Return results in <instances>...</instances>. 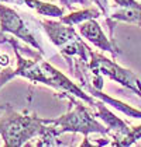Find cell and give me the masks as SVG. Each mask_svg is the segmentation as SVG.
Segmentation results:
<instances>
[{
	"instance_id": "obj_1",
	"label": "cell",
	"mask_w": 141,
	"mask_h": 147,
	"mask_svg": "<svg viewBox=\"0 0 141 147\" xmlns=\"http://www.w3.org/2000/svg\"><path fill=\"white\" fill-rule=\"evenodd\" d=\"M69 101L73 102V109L65 115L59 116L57 119H48V132L58 137L64 133H82L85 137L81 146H93L88 142L89 133H100V135H109V129L105 123H100L94 112L83 105L82 100H75V95H65Z\"/></svg>"
},
{
	"instance_id": "obj_2",
	"label": "cell",
	"mask_w": 141,
	"mask_h": 147,
	"mask_svg": "<svg viewBox=\"0 0 141 147\" xmlns=\"http://www.w3.org/2000/svg\"><path fill=\"white\" fill-rule=\"evenodd\" d=\"M48 125L45 118L35 113H18L7 107V112L0 118V136L4 146L21 147L34 137H40Z\"/></svg>"
},
{
	"instance_id": "obj_3",
	"label": "cell",
	"mask_w": 141,
	"mask_h": 147,
	"mask_svg": "<svg viewBox=\"0 0 141 147\" xmlns=\"http://www.w3.org/2000/svg\"><path fill=\"white\" fill-rule=\"evenodd\" d=\"M42 28L45 30L49 41L59 49L62 56L68 60L70 67V57L78 56L82 62L89 63V51L90 48L82 41V38L76 34L75 28L72 25L61 23V21H51V20H42L41 21Z\"/></svg>"
},
{
	"instance_id": "obj_4",
	"label": "cell",
	"mask_w": 141,
	"mask_h": 147,
	"mask_svg": "<svg viewBox=\"0 0 141 147\" xmlns=\"http://www.w3.org/2000/svg\"><path fill=\"white\" fill-rule=\"evenodd\" d=\"M89 55H90V59H89L88 66L90 69V71L93 73L94 77L106 76L110 80H114V81L120 83L123 87L129 88L133 92L141 91L140 79L131 70L121 67L116 62H113L112 59L103 56V55L94 52L92 49L89 51Z\"/></svg>"
},
{
	"instance_id": "obj_5",
	"label": "cell",
	"mask_w": 141,
	"mask_h": 147,
	"mask_svg": "<svg viewBox=\"0 0 141 147\" xmlns=\"http://www.w3.org/2000/svg\"><path fill=\"white\" fill-rule=\"evenodd\" d=\"M6 41L13 45L16 59H17V67L13 69V70H7V69L0 70V88L14 77H23V79L30 80L34 84L41 83V84H45V86L49 87V79L47 77L44 69L41 66V59L40 60H31V59L21 56V53L18 52L17 42L13 38H7Z\"/></svg>"
},
{
	"instance_id": "obj_6",
	"label": "cell",
	"mask_w": 141,
	"mask_h": 147,
	"mask_svg": "<svg viewBox=\"0 0 141 147\" xmlns=\"http://www.w3.org/2000/svg\"><path fill=\"white\" fill-rule=\"evenodd\" d=\"M0 32H10L14 36L20 38L25 44L31 45L34 49L40 52V55L44 53L42 48L40 45V42L37 41L35 35L30 31V28L27 27V24L24 23L21 16L17 11H14L13 9L0 4Z\"/></svg>"
},
{
	"instance_id": "obj_7",
	"label": "cell",
	"mask_w": 141,
	"mask_h": 147,
	"mask_svg": "<svg viewBox=\"0 0 141 147\" xmlns=\"http://www.w3.org/2000/svg\"><path fill=\"white\" fill-rule=\"evenodd\" d=\"M41 66L44 69L47 77L49 79V87L61 91V92H62V97L70 94V95H75L76 98L82 100L83 102H86V104L90 105L92 108L94 107V104H96L97 100H94V97L89 95V92H86V91L83 90L82 86L79 87L76 83H73L69 77H66L62 71H59L58 69H55L49 62H47V60H42V59H41Z\"/></svg>"
},
{
	"instance_id": "obj_8",
	"label": "cell",
	"mask_w": 141,
	"mask_h": 147,
	"mask_svg": "<svg viewBox=\"0 0 141 147\" xmlns=\"http://www.w3.org/2000/svg\"><path fill=\"white\" fill-rule=\"evenodd\" d=\"M93 108L96 109L94 116L99 118V119H102L103 123L109 129V136H112V139H113V142L110 143L112 146H116L117 142H120L124 136L129 135L131 126H129L124 121H121L112 111H109L107 107H106V102H103L102 100H97Z\"/></svg>"
},
{
	"instance_id": "obj_9",
	"label": "cell",
	"mask_w": 141,
	"mask_h": 147,
	"mask_svg": "<svg viewBox=\"0 0 141 147\" xmlns=\"http://www.w3.org/2000/svg\"><path fill=\"white\" fill-rule=\"evenodd\" d=\"M79 32L85 39H88L90 44H93L96 48L102 49V51H106L109 53H112L113 56L116 57L120 53L117 49V46L114 45L107 36L103 32L102 27L99 25V23L96 21V18H90V20H86L81 23L79 25Z\"/></svg>"
},
{
	"instance_id": "obj_10",
	"label": "cell",
	"mask_w": 141,
	"mask_h": 147,
	"mask_svg": "<svg viewBox=\"0 0 141 147\" xmlns=\"http://www.w3.org/2000/svg\"><path fill=\"white\" fill-rule=\"evenodd\" d=\"M116 9L110 11L107 23L124 21L130 24H137L141 27V3L137 0H114Z\"/></svg>"
},
{
	"instance_id": "obj_11",
	"label": "cell",
	"mask_w": 141,
	"mask_h": 147,
	"mask_svg": "<svg viewBox=\"0 0 141 147\" xmlns=\"http://www.w3.org/2000/svg\"><path fill=\"white\" fill-rule=\"evenodd\" d=\"M79 80H81V83H82L83 90H86L92 97L97 98V100H102L103 102H106V105H112L113 108L118 109L120 112H123L124 115H127V116L136 118V119H141V111L140 109H136V108L127 105L126 102H121V101H118V100H116V98H113V97L105 94L102 90L96 88L93 84H90V83L86 80V77H82L81 74H79Z\"/></svg>"
},
{
	"instance_id": "obj_12",
	"label": "cell",
	"mask_w": 141,
	"mask_h": 147,
	"mask_svg": "<svg viewBox=\"0 0 141 147\" xmlns=\"http://www.w3.org/2000/svg\"><path fill=\"white\" fill-rule=\"evenodd\" d=\"M100 9H83V10H78V11L69 13L68 16H62L59 18V21L66 25H79L81 23L86 21V20H90V18H97L100 16Z\"/></svg>"
},
{
	"instance_id": "obj_13",
	"label": "cell",
	"mask_w": 141,
	"mask_h": 147,
	"mask_svg": "<svg viewBox=\"0 0 141 147\" xmlns=\"http://www.w3.org/2000/svg\"><path fill=\"white\" fill-rule=\"evenodd\" d=\"M24 4L28 6L30 9H33L38 14L41 16H48V17H62L64 16V10L55 6V4H51V3H45V1H41V0H24Z\"/></svg>"
},
{
	"instance_id": "obj_14",
	"label": "cell",
	"mask_w": 141,
	"mask_h": 147,
	"mask_svg": "<svg viewBox=\"0 0 141 147\" xmlns=\"http://www.w3.org/2000/svg\"><path fill=\"white\" fill-rule=\"evenodd\" d=\"M140 139H141V125H138V126H131L129 135L124 136L120 142H117L116 146H118V147L131 146V144H134V143H136L137 140H140Z\"/></svg>"
},
{
	"instance_id": "obj_15",
	"label": "cell",
	"mask_w": 141,
	"mask_h": 147,
	"mask_svg": "<svg viewBox=\"0 0 141 147\" xmlns=\"http://www.w3.org/2000/svg\"><path fill=\"white\" fill-rule=\"evenodd\" d=\"M93 1L97 4V7L100 9V11L103 13L105 16L109 17V14H110V6H109V1H107V0H93Z\"/></svg>"
},
{
	"instance_id": "obj_16",
	"label": "cell",
	"mask_w": 141,
	"mask_h": 147,
	"mask_svg": "<svg viewBox=\"0 0 141 147\" xmlns=\"http://www.w3.org/2000/svg\"><path fill=\"white\" fill-rule=\"evenodd\" d=\"M59 3L64 4L65 7H69L70 9L75 4H83V6H86V4H89V0H59Z\"/></svg>"
},
{
	"instance_id": "obj_17",
	"label": "cell",
	"mask_w": 141,
	"mask_h": 147,
	"mask_svg": "<svg viewBox=\"0 0 141 147\" xmlns=\"http://www.w3.org/2000/svg\"><path fill=\"white\" fill-rule=\"evenodd\" d=\"M9 63H10V60H9L7 55H0V66L6 67V66H9Z\"/></svg>"
},
{
	"instance_id": "obj_18",
	"label": "cell",
	"mask_w": 141,
	"mask_h": 147,
	"mask_svg": "<svg viewBox=\"0 0 141 147\" xmlns=\"http://www.w3.org/2000/svg\"><path fill=\"white\" fill-rule=\"evenodd\" d=\"M0 1H3V3H13V4H18V6L24 4V0H0Z\"/></svg>"
},
{
	"instance_id": "obj_19",
	"label": "cell",
	"mask_w": 141,
	"mask_h": 147,
	"mask_svg": "<svg viewBox=\"0 0 141 147\" xmlns=\"http://www.w3.org/2000/svg\"><path fill=\"white\" fill-rule=\"evenodd\" d=\"M134 94H137V95H138V97L141 98V91H137V92H134Z\"/></svg>"
},
{
	"instance_id": "obj_20",
	"label": "cell",
	"mask_w": 141,
	"mask_h": 147,
	"mask_svg": "<svg viewBox=\"0 0 141 147\" xmlns=\"http://www.w3.org/2000/svg\"><path fill=\"white\" fill-rule=\"evenodd\" d=\"M1 69H3V66H0V70H1Z\"/></svg>"
}]
</instances>
